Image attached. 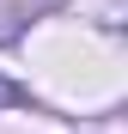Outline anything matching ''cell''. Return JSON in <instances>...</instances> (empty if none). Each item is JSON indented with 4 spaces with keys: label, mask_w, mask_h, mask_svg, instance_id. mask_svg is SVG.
I'll use <instances>...</instances> for the list:
<instances>
[{
    "label": "cell",
    "mask_w": 128,
    "mask_h": 134,
    "mask_svg": "<svg viewBox=\"0 0 128 134\" xmlns=\"http://www.w3.org/2000/svg\"><path fill=\"white\" fill-rule=\"evenodd\" d=\"M18 98H25V92H18L12 79H0V104H18Z\"/></svg>",
    "instance_id": "obj_1"
}]
</instances>
